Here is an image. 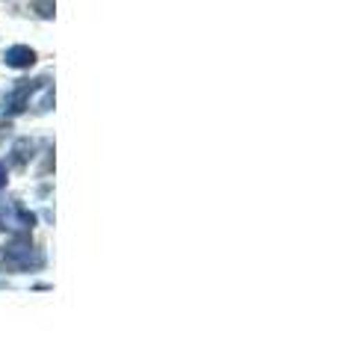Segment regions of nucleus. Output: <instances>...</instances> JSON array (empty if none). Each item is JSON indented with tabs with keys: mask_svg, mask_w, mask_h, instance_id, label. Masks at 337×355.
Returning a JSON list of instances; mask_svg holds the SVG:
<instances>
[{
	"mask_svg": "<svg viewBox=\"0 0 337 355\" xmlns=\"http://www.w3.org/2000/svg\"><path fill=\"white\" fill-rule=\"evenodd\" d=\"M44 266V252L27 240L0 246V272H36Z\"/></svg>",
	"mask_w": 337,
	"mask_h": 355,
	"instance_id": "f257e3e1",
	"label": "nucleus"
},
{
	"mask_svg": "<svg viewBox=\"0 0 337 355\" xmlns=\"http://www.w3.org/2000/svg\"><path fill=\"white\" fill-rule=\"evenodd\" d=\"M36 225V216L24 210L21 205H6L0 202V231H21V234H27Z\"/></svg>",
	"mask_w": 337,
	"mask_h": 355,
	"instance_id": "f03ea898",
	"label": "nucleus"
},
{
	"mask_svg": "<svg viewBox=\"0 0 337 355\" xmlns=\"http://www.w3.org/2000/svg\"><path fill=\"white\" fill-rule=\"evenodd\" d=\"M48 80V77H39V80H18L15 86V92L9 95V101H6V110H9V116H18V113H24V110L30 107V98L33 92Z\"/></svg>",
	"mask_w": 337,
	"mask_h": 355,
	"instance_id": "7ed1b4c3",
	"label": "nucleus"
},
{
	"mask_svg": "<svg viewBox=\"0 0 337 355\" xmlns=\"http://www.w3.org/2000/svg\"><path fill=\"white\" fill-rule=\"evenodd\" d=\"M3 62L9 69H30L36 62V51L27 48V44H12L6 53H3Z\"/></svg>",
	"mask_w": 337,
	"mask_h": 355,
	"instance_id": "20e7f679",
	"label": "nucleus"
},
{
	"mask_svg": "<svg viewBox=\"0 0 337 355\" xmlns=\"http://www.w3.org/2000/svg\"><path fill=\"white\" fill-rule=\"evenodd\" d=\"M33 148H36V146H33L30 139H18L15 148H12V163L15 166H27L33 160Z\"/></svg>",
	"mask_w": 337,
	"mask_h": 355,
	"instance_id": "39448f33",
	"label": "nucleus"
},
{
	"mask_svg": "<svg viewBox=\"0 0 337 355\" xmlns=\"http://www.w3.org/2000/svg\"><path fill=\"white\" fill-rule=\"evenodd\" d=\"M36 9L42 18H51L53 15V0H36Z\"/></svg>",
	"mask_w": 337,
	"mask_h": 355,
	"instance_id": "423d86ee",
	"label": "nucleus"
},
{
	"mask_svg": "<svg viewBox=\"0 0 337 355\" xmlns=\"http://www.w3.org/2000/svg\"><path fill=\"white\" fill-rule=\"evenodd\" d=\"M6 181H9V175H6V166H3V160H0V190L6 187Z\"/></svg>",
	"mask_w": 337,
	"mask_h": 355,
	"instance_id": "0eeeda50",
	"label": "nucleus"
}]
</instances>
